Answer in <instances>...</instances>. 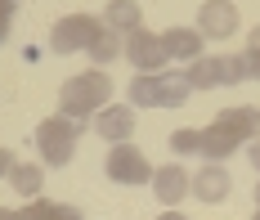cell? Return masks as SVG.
Here are the masks:
<instances>
[{"instance_id":"obj_21","label":"cell","mask_w":260,"mask_h":220,"mask_svg":"<svg viewBox=\"0 0 260 220\" xmlns=\"http://www.w3.org/2000/svg\"><path fill=\"white\" fill-rule=\"evenodd\" d=\"M50 207H54V202H41V198H31L23 211H18V220H50Z\"/></svg>"},{"instance_id":"obj_22","label":"cell","mask_w":260,"mask_h":220,"mask_svg":"<svg viewBox=\"0 0 260 220\" xmlns=\"http://www.w3.org/2000/svg\"><path fill=\"white\" fill-rule=\"evenodd\" d=\"M50 220H85V216H81L77 207H68V202H54V207H50Z\"/></svg>"},{"instance_id":"obj_3","label":"cell","mask_w":260,"mask_h":220,"mask_svg":"<svg viewBox=\"0 0 260 220\" xmlns=\"http://www.w3.org/2000/svg\"><path fill=\"white\" fill-rule=\"evenodd\" d=\"M99 27H104V23L90 18V14H68V18H58L50 27V50L54 54H77V50H85V45L94 41Z\"/></svg>"},{"instance_id":"obj_18","label":"cell","mask_w":260,"mask_h":220,"mask_svg":"<svg viewBox=\"0 0 260 220\" xmlns=\"http://www.w3.org/2000/svg\"><path fill=\"white\" fill-rule=\"evenodd\" d=\"M126 104L130 108H157V72H139L126 90Z\"/></svg>"},{"instance_id":"obj_10","label":"cell","mask_w":260,"mask_h":220,"mask_svg":"<svg viewBox=\"0 0 260 220\" xmlns=\"http://www.w3.org/2000/svg\"><path fill=\"white\" fill-rule=\"evenodd\" d=\"M188 95H193V85L184 77V68H161L157 72V108H184L188 104Z\"/></svg>"},{"instance_id":"obj_15","label":"cell","mask_w":260,"mask_h":220,"mask_svg":"<svg viewBox=\"0 0 260 220\" xmlns=\"http://www.w3.org/2000/svg\"><path fill=\"white\" fill-rule=\"evenodd\" d=\"M85 54L104 68V63H112V58L126 54V36H121V32H112V27H99V32H94V41L85 45Z\"/></svg>"},{"instance_id":"obj_27","label":"cell","mask_w":260,"mask_h":220,"mask_svg":"<svg viewBox=\"0 0 260 220\" xmlns=\"http://www.w3.org/2000/svg\"><path fill=\"white\" fill-rule=\"evenodd\" d=\"M157 220H188V216H184V211H175V207H171V211H161V216H157Z\"/></svg>"},{"instance_id":"obj_19","label":"cell","mask_w":260,"mask_h":220,"mask_svg":"<svg viewBox=\"0 0 260 220\" xmlns=\"http://www.w3.org/2000/svg\"><path fill=\"white\" fill-rule=\"evenodd\" d=\"M215 63H220V85H238V81H251V77H247V63H242V54H220Z\"/></svg>"},{"instance_id":"obj_14","label":"cell","mask_w":260,"mask_h":220,"mask_svg":"<svg viewBox=\"0 0 260 220\" xmlns=\"http://www.w3.org/2000/svg\"><path fill=\"white\" fill-rule=\"evenodd\" d=\"M104 27L121 32V36L139 32V27H144V9H139V0H108V9H104Z\"/></svg>"},{"instance_id":"obj_31","label":"cell","mask_w":260,"mask_h":220,"mask_svg":"<svg viewBox=\"0 0 260 220\" xmlns=\"http://www.w3.org/2000/svg\"><path fill=\"white\" fill-rule=\"evenodd\" d=\"M0 5H5V9H9V5H14V0H0Z\"/></svg>"},{"instance_id":"obj_4","label":"cell","mask_w":260,"mask_h":220,"mask_svg":"<svg viewBox=\"0 0 260 220\" xmlns=\"http://www.w3.org/2000/svg\"><path fill=\"white\" fill-rule=\"evenodd\" d=\"M108 180L112 184H148L153 180V166H148V158L139 153V148H130V144H117L112 153H108Z\"/></svg>"},{"instance_id":"obj_24","label":"cell","mask_w":260,"mask_h":220,"mask_svg":"<svg viewBox=\"0 0 260 220\" xmlns=\"http://www.w3.org/2000/svg\"><path fill=\"white\" fill-rule=\"evenodd\" d=\"M9 166H14V153H9V148H0V180L9 175Z\"/></svg>"},{"instance_id":"obj_30","label":"cell","mask_w":260,"mask_h":220,"mask_svg":"<svg viewBox=\"0 0 260 220\" xmlns=\"http://www.w3.org/2000/svg\"><path fill=\"white\" fill-rule=\"evenodd\" d=\"M256 211H260V184H256Z\"/></svg>"},{"instance_id":"obj_1","label":"cell","mask_w":260,"mask_h":220,"mask_svg":"<svg viewBox=\"0 0 260 220\" xmlns=\"http://www.w3.org/2000/svg\"><path fill=\"white\" fill-rule=\"evenodd\" d=\"M112 99V77H104V68H90L68 77L58 90V112L72 117V121H90V112H99Z\"/></svg>"},{"instance_id":"obj_6","label":"cell","mask_w":260,"mask_h":220,"mask_svg":"<svg viewBox=\"0 0 260 220\" xmlns=\"http://www.w3.org/2000/svg\"><path fill=\"white\" fill-rule=\"evenodd\" d=\"M126 58L139 68V72H161L171 58H166V45H161V36L148 27H139V32H130L126 36Z\"/></svg>"},{"instance_id":"obj_20","label":"cell","mask_w":260,"mask_h":220,"mask_svg":"<svg viewBox=\"0 0 260 220\" xmlns=\"http://www.w3.org/2000/svg\"><path fill=\"white\" fill-rule=\"evenodd\" d=\"M171 148H175L180 158H193V153H198V131H188V126L175 131V135H171Z\"/></svg>"},{"instance_id":"obj_28","label":"cell","mask_w":260,"mask_h":220,"mask_svg":"<svg viewBox=\"0 0 260 220\" xmlns=\"http://www.w3.org/2000/svg\"><path fill=\"white\" fill-rule=\"evenodd\" d=\"M247 45H256V50H260V27H256V32H251V41H247Z\"/></svg>"},{"instance_id":"obj_12","label":"cell","mask_w":260,"mask_h":220,"mask_svg":"<svg viewBox=\"0 0 260 220\" xmlns=\"http://www.w3.org/2000/svg\"><path fill=\"white\" fill-rule=\"evenodd\" d=\"M215 121H220L234 139H242V144L260 139V108H251V104H242V108H224Z\"/></svg>"},{"instance_id":"obj_26","label":"cell","mask_w":260,"mask_h":220,"mask_svg":"<svg viewBox=\"0 0 260 220\" xmlns=\"http://www.w3.org/2000/svg\"><path fill=\"white\" fill-rule=\"evenodd\" d=\"M247 158H251V166L260 171V139H251V148H247Z\"/></svg>"},{"instance_id":"obj_9","label":"cell","mask_w":260,"mask_h":220,"mask_svg":"<svg viewBox=\"0 0 260 220\" xmlns=\"http://www.w3.org/2000/svg\"><path fill=\"white\" fill-rule=\"evenodd\" d=\"M153 193H157V202H161V207H180L184 198H188V171H184L180 162L153 171Z\"/></svg>"},{"instance_id":"obj_11","label":"cell","mask_w":260,"mask_h":220,"mask_svg":"<svg viewBox=\"0 0 260 220\" xmlns=\"http://www.w3.org/2000/svg\"><path fill=\"white\" fill-rule=\"evenodd\" d=\"M234 148H242V139H234L220 121H211V126H202V131H198V153H202V158H211V162L234 158Z\"/></svg>"},{"instance_id":"obj_25","label":"cell","mask_w":260,"mask_h":220,"mask_svg":"<svg viewBox=\"0 0 260 220\" xmlns=\"http://www.w3.org/2000/svg\"><path fill=\"white\" fill-rule=\"evenodd\" d=\"M0 41H9V9L0 5Z\"/></svg>"},{"instance_id":"obj_32","label":"cell","mask_w":260,"mask_h":220,"mask_svg":"<svg viewBox=\"0 0 260 220\" xmlns=\"http://www.w3.org/2000/svg\"><path fill=\"white\" fill-rule=\"evenodd\" d=\"M256 220H260V211H256Z\"/></svg>"},{"instance_id":"obj_8","label":"cell","mask_w":260,"mask_h":220,"mask_svg":"<svg viewBox=\"0 0 260 220\" xmlns=\"http://www.w3.org/2000/svg\"><path fill=\"white\" fill-rule=\"evenodd\" d=\"M229 184H234V175L220 162H211L198 175H188V193H198V202H224L229 198Z\"/></svg>"},{"instance_id":"obj_13","label":"cell","mask_w":260,"mask_h":220,"mask_svg":"<svg viewBox=\"0 0 260 220\" xmlns=\"http://www.w3.org/2000/svg\"><path fill=\"white\" fill-rule=\"evenodd\" d=\"M161 45H166V58L193 63V58H202V32L198 27H171V32H161Z\"/></svg>"},{"instance_id":"obj_7","label":"cell","mask_w":260,"mask_h":220,"mask_svg":"<svg viewBox=\"0 0 260 220\" xmlns=\"http://www.w3.org/2000/svg\"><path fill=\"white\" fill-rule=\"evenodd\" d=\"M94 135L108 144H130L135 135V108L130 104H104L94 112Z\"/></svg>"},{"instance_id":"obj_23","label":"cell","mask_w":260,"mask_h":220,"mask_svg":"<svg viewBox=\"0 0 260 220\" xmlns=\"http://www.w3.org/2000/svg\"><path fill=\"white\" fill-rule=\"evenodd\" d=\"M242 63H247V77H260V50H256V45L242 50Z\"/></svg>"},{"instance_id":"obj_2","label":"cell","mask_w":260,"mask_h":220,"mask_svg":"<svg viewBox=\"0 0 260 220\" xmlns=\"http://www.w3.org/2000/svg\"><path fill=\"white\" fill-rule=\"evenodd\" d=\"M81 126H85V121H72V117H63V112L45 117V121L36 126V148H41V162H45V166H68V162H72L77 139H81Z\"/></svg>"},{"instance_id":"obj_16","label":"cell","mask_w":260,"mask_h":220,"mask_svg":"<svg viewBox=\"0 0 260 220\" xmlns=\"http://www.w3.org/2000/svg\"><path fill=\"white\" fill-rule=\"evenodd\" d=\"M5 180H9V189H18L23 198H36V193H41V184H45V171H41L36 162H14Z\"/></svg>"},{"instance_id":"obj_5","label":"cell","mask_w":260,"mask_h":220,"mask_svg":"<svg viewBox=\"0 0 260 220\" xmlns=\"http://www.w3.org/2000/svg\"><path fill=\"white\" fill-rule=\"evenodd\" d=\"M198 32H202V41H229L238 32V5L234 0H207L198 9Z\"/></svg>"},{"instance_id":"obj_29","label":"cell","mask_w":260,"mask_h":220,"mask_svg":"<svg viewBox=\"0 0 260 220\" xmlns=\"http://www.w3.org/2000/svg\"><path fill=\"white\" fill-rule=\"evenodd\" d=\"M9 216H14V211H9V207H0V220H9Z\"/></svg>"},{"instance_id":"obj_17","label":"cell","mask_w":260,"mask_h":220,"mask_svg":"<svg viewBox=\"0 0 260 220\" xmlns=\"http://www.w3.org/2000/svg\"><path fill=\"white\" fill-rule=\"evenodd\" d=\"M184 77H188L193 90H215L220 85V63L211 54H202V58H193V63H184Z\"/></svg>"}]
</instances>
